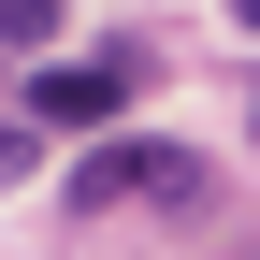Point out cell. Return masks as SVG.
Returning a JSON list of instances; mask_svg holds the SVG:
<instances>
[{
	"instance_id": "cell-4",
	"label": "cell",
	"mask_w": 260,
	"mask_h": 260,
	"mask_svg": "<svg viewBox=\"0 0 260 260\" xmlns=\"http://www.w3.org/2000/svg\"><path fill=\"white\" fill-rule=\"evenodd\" d=\"M29 159H44V130H0V188H29Z\"/></svg>"
},
{
	"instance_id": "cell-1",
	"label": "cell",
	"mask_w": 260,
	"mask_h": 260,
	"mask_svg": "<svg viewBox=\"0 0 260 260\" xmlns=\"http://www.w3.org/2000/svg\"><path fill=\"white\" fill-rule=\"evenodd\" d=\"M188 188H203V159H188V145H116V130H102L87 174H73V203L116 217V203H188Z\"/></svg>"
},
{
	"instance_id": "cell-3",
	"label": "cell",
	"mask_w": 260,
	"mask_h": 260,
	"mask_svg": "<svg viewBox=\"0 0 260 260\" xmlns=\"http://www.w3.org/2000/svg\"><path fill=\"white\" fill-rule=\"evenodd\" d=\"M0 44H58V0H0Z\"/></svg>"
},
{
	"instance_id": "cell-2",
	"label": "cell",
	"mask_w": 260,
	"mask_h": 260,
	"mask_svg": "<svg viewBox=\"0 0 260 260\" xmlns=\"http://www.w3.org/2000/svg\"><path fill=\"white\" fill-rule=\"evenodd\" d=\"M130 87H145V58H58V73L44 87H29V116H44V130H116V102H130Z\"/></svg>"
}]
</instances>
